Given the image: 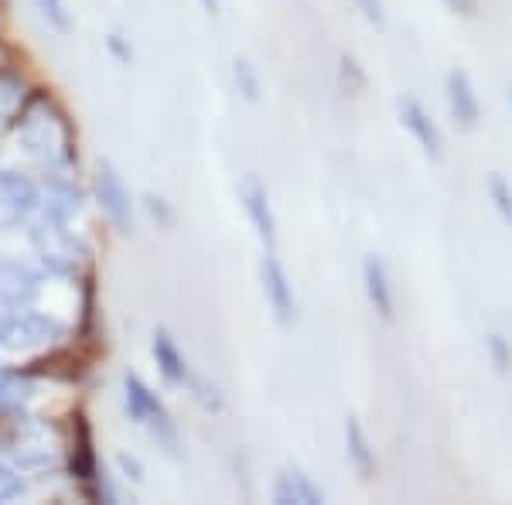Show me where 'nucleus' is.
<instances>
[{
  "label": "nucleus",
  "instance_id": "obj_12",
  "mask_svg": "<svg viewBox=\"0 0 512 505\" xmlns=\"http://www.w3.org/2000/svg\"><path fill=\"white\" fill-rule=\"evenodd\" d=\"M151 352H154V362H158L161 376L168 379L171 386H188V383H192V369H188V359L181 355V349L175 345V338H171L164 328L154 331Z\"/></svg>",
  "mask_w": 512,
  "mask_h": 505
},
{
  "label": "nucleus",
  "instance_id": "obj_2",
  "mask_svg": "<svg viewBox=\"0 0 512 505\" xmlns=\"http://www.w3.org/2000/svg\"><path fill=\"white\" fill-rule=\"evenodd\" d=\"M96 198L99 209L106 212V219L117 226V233H134V205H130V192L123 185L120 171L110 161H99L96 168Z\"/></svg>",
  "mask_w": 512,
  "mask_h": 505
},
{
  "label": "nucleus",
  "instance_id": "obj_10",
  "mask_svg": "<svg viewBox=\"0 0 512 505\" xmlns=\"http://www.w3.org/2000/svg\"><path fill=\"white\" fill-rule=\"evenodd\" d=\"M48 331H59L55 328V321L41 318V314H24L21 311L11 325L0 328V345L11 349V352H24V349H31V345H45Z\"/></svg>",
  "mask_w": 512,
  "mask_h": 505
},
{
  "label": "nucleus",
  "instance_id": "obj_23",
  "mask_svg": "<svg viewBox=\"0 0 512 505\" xmlns=\"http://www.w3.org/2000/svg\"><path fill=\"white\" fill-rule=\"evenodd\" d=\"M441 4L458 18H478V0H441Z\"/></svg>",
  "mask_w": 512,
  "mask_h": 505
},
{
  "label": "nucleus",
  "instance_id": "obj_25",
  "mask_svg": "<svg viewBox=\"0 0 512 505\" xmlns=\"http://www.w3.org/2000/svg\"><path fill=\"white\" fill-rule=\"evenodd\" d=\"M120 468L127 471V478H134V482H144V471H140V465L134 458H127V454H120Z\"/></svg>",
  "mask_w": 512,
  "mask_h": 505
},
{
  "label": "nucleus",
  "instance_id": "obj_11",
  "mask_svg": "<svg viewBox=\"0 0 512 505\" xmlns=\"http://www.w3.org/2000/svg\"><path fill=\"white\" fill-rule=\"evenodd\" d=\"M38 277L21 263H0V301L11 308H28L38 294Z\"/></svg>",
  "mask_w": 512,
  "mask_h": 505
},
{
  "label": "nucleus",
  "instance_id": "obj_13",
  "mask_svg": "<svg viewBox=\"0 0 512 505\" xmlns=\"http://www.w3.org/2000/svg\"><path fill=\"white\" fill-rule=\"evenodd\" d=\"M345 454H349V465L355 468V475H359L362 482H373L376 451H373V444H369V434L362 430L359 417L345 420Z\"/></svg>",
  "mask_w": 512,
  "mask_h": 505
},
{
  "label": "nucleus",
  "instance_id": "obj_8",
  "mask_svg": "<svg viewBox=\"0 0 512 505\" xmlns=\"http://www.w3.org/2000/svg\"><path fill=\"white\" fill-rule=\"evenodd\" d=\"M38 209V192L28 178L11 175V171H0V229L18 226Z\"/></svg>",
  "mask_w": 512,
  "mask_h": 505
},
{
  "label": "nucleus",
  "instance_id": "obj_24",
  "mask_svg": "<svg viewBox=\"0 0 512 505\" xmlns=\"http://www.w3.org/2000/svg\"><path fill=\"white\" fill-rule=\"evenodd\" d=\"M106 45H110V52L117 55L120 62H127V65H130V59H134V52H130V48L123 45V41H120V35H110V41H106Z\"/></svg>",
  "mask_w": 512,
  "mask_h": 505
},
{
  "label": "nucleus",
  "instance_id": "obj_19",
  "mask_svg": "<svg viewBox=\"0 0 512 505\" xmlns=\"http://www.w3.org/2000/svg\"><path fill=\"white\" fill-rule=\"evenodd\" d=\"M485 349H489V355H492V362H495V372H506L512 369V352H509V345H506V338L502 335H489L485 338Z\"/></svg>",
  "mask_w": 512,
  "mask_h": 505
},
{
  "label": "nucleus",
  "instance_id": "obj_21",
  "mask_svg": "<svg viewBox=\"0 0 512 505\" xmlns=\"http://www.w3.org/2000/svg\"><path fill=\"white\" fill-rule=\"evenodd\" d=\"M355 7L362 11V18L376 28H386V11H383V0H355Z\"/></svg>",
  "mask_w": 512,
  "mask_h": 505
},
{
  "label": "nucleus",
  "instance_id": "obj_22",
  "mask_svg": "<svg viewBox=\"0 0 512 505\" xmlns=\"http://www.w3.org/2000/svg\"><path fill=\"white\" fill-rule=\"evenodd\" d=\"M14 495H21V478L11 468H0V502L14 499Z\"/></svg>",
  "mask_w": 512,
  "mask_h": 505
},
{
  "label": "nucleus",
  "instance_id": "obj_1",
  "mask_svg": "<svg viewBox=\"0 0 512 505\" xmlns=\"http://www.w3.org/2000/svg\"><path fill=\"white\" fill-rule=\"evenodd\" d=\"M123 403H127V413L137 420V424H144L154 437H158V444L168 447L171 454H178V427H175V420H171V413L164 410V403L158 400V393H154V389L147 386L140 376H134V372L123 379Z\"/></svg>",
  "mask_w": 512,
  "mask_h": 505
},
{
  "label": "nucleus",
  "instance_id": "obj_14",
  "mask_svg": "<svg viewBox=\"0 0 512 505\" xmlns=\"http://www.w3.org/2000/svg\"><path fill=\"white\" fill-rule=\"evenodd\" d=\"M274 502L280 505H291V502H301V505H321L325 502V492L311 482L304 471H284V475L274 482Z\"/></svg>",
  "mask_w": 512,
  "mask_h": 505
},
{
  "label": "nucleus",
  "instance_id": "obj_4",
  "mask_svg": "<svg viewBox=\"0 0 512 505\" xmlns=\"http://www.w3.org/2000/svg\"><path fill=\"white\" fill-rule=\"evenodd\" d=\"M260 284H263V294H267V304H270V311H274V318L280 325H291L297 318V297H294L291 277H287L284 263L277 260L274 250H263Z\"/></svg>",
  "mask_w": 512,
  "mask_h": 505
},
{
  "label": "nucleus",
  "instance_id": "obj_20",
  "mask_svg": "<svg viewBox=\"0 0 512 505\" xmlns=\"http://www.w3.org/2000/svg\"><path fill=\"white\" fill-rule=\"evenodd\" d=\"M144 205H147V212H151L154 219H158L164 229H171V226H175V219H178V215H175V209H171V205L164 202L161 195H144Z\"/></svg>",
  "mask_w": 512,
  "mask_h": 505
},
{
  "label": "nucleus",
  "instance_id": "obj_27",
  "mask_svg": "<svg viewBox=\"0 0 512 505\" xmlns=\"http://www.w3.org/2000/svg\"><path fill=\"white\" fill-rule=\"evenodd\" d=\"M509 103H512V82H509Z\"/></svg>",
  "mask_w": 512,
  "mask_h": 505
},
{
  "label": "nucleus",
  "instance_id": "obj_26",
  "mask_svg": "<svg viewBox=\"0 0 512 505\" xmlns=\"http://www.w3.org/2000/svg\"><path fill=\"white\" fill-rule=\"evenodd\" d=\"M198 4H202L209 14H219V0H198Z\"/></svg>",
  "mask_w": 512,
  "mask_h": 505
},
{
  "label": "nucleus",
  "instance_id": "obj_9",
  "mask_svg": "<svg viewBox=\"0 0 512 505\" xmlns=\"http://www.w3.org/2000/svg\"><path fill=\"white\" fill-rule=\"evenodd\" d=\"M362 287H366V297H369V304H373V311L390 325L396 318V294L390 284V273H386V263L379 260V256H366V260H362Z\"/></svg>",
  "mask_w": 512,
  "mask_h": 505
},
{
  "label": "nucleus",
  "instance_id": "obj_7",
  "mask_svg": "<svg viewBox=\"0 0 512 505\" xmlns=\"http://www.w3.org/2000/svg\"><path fill=\"white\" fill-rule=\"evenodd\" d=\"M444 93H448V110L461 130H475L482 123V99L475 93V82L465 69H451L444 79Z\"/></svg>",
  "mask_w": 512,
  "mask_h": 505
},
{
  "label": "nucleus",
  "instance_id": "obj_3",
  "mask_svg": "<svg viewBox=\"0 0 512 505\" xmlns=\"http://www.w3.org/2000/svg\"><path fill=\"white\" fill-rule=\"evenodd\" d=\"M239 205H243L246 219H250L256 239L263 243V250H274L277 246V215H274V205H270V192L256 175H246L239 181Z\"/></svg>",
  "mask_w": 512,
  "mask_h": 505
},
{
  "label": "nucleus",
  "instance_id": "obj_17",
  "mask_svg": "<svg viewBox=\"0 0 512 505\" xmlns=\"http://www.w3.org/2000/svg\"><path fill=\"white\" fill-rule=\"evenodd\" d=\"M192 393H195V400L202 403L205 410L209 413H222V407H226V403H222V393H219V386H212L209 379H198V376H192Z\"/></svg>",
  "mask_w": 512,
  "mask_h": 505
},
{
  "label": "nucleus",
  "instance_id": "obj_15",
  "mask_svg": "<svg viewBox=\"0 0 512 505\" xmlns=\"http://www.w3.org/2000/svg\"><path fill=\"white\" fill-rule=\"evenodd\" d=\"M485 192L492 198V209L499 212V219L512 226V185L506 178L499 175V171H492L489 181H485Z\"/></svg>",
  "mask_w": 512,
  "mask_h": 505
},
{
  "label": "nucleus",
  "instance_id": "obj_18",
  "mask_svg": "<svg viewBox=\"0 0 512 505\" xmlns=\"http://www.w3.org/2000/svg\"><path fill=\"white\" fill-rule=\"evenodd\" d=\"M35 4H38V11L48 18V24H55L59 31L72 28V18H69V11H65V0H35Z\"/></svg>",
  "mask_w": 512,
  "mask_h": 505
},
{
  "label": "nucleus",
  "instance_id": "obj_16",
  "mask_svg": "<svg viewBox=\"0 0 512 505\" xmlns=\"http://www.w3.org/2000/svg\"><path fill=\"white\" fill-rule=\"evenodd\" d=\"M233 79H236L239 93L250 99V103H256V99H260V79H256V69L246 59H236L233 62Z\"/></svg>",
  "mask_w": 512,
  "mask_h": 505
},
{
  "label": "nucleus",
  "instance_id": "obj_6",
  "mask_svg": "<svg viewBox=\"0 0 512 505\" xmlns=\"http://www.w3.org/2000/svg\"><path fill=\"white\" fill-rule=\"evenodd\" d=\"M396 113H400L403 130L417 140L420 151L431 157V161H441V157H444V137H441V130H437L434 117L424 110V103H420L417 96H400V99H396Z\"/></svg>",
  "mask_w": 512,
  "mask_h": 505
},
{
  "label": "nucleus",
  "instance_id": "obj_5",
  "mask_svg": "<svg viewBox=\"0 0 512 505\" xmlns=\"http://www.w3.org/2000/svg\"><path fill=\"white\" fill-rule=\"evenodd\" d=\"M72 478L82 485L89 499H106L99 492V471H96V451H93V430L86 424V413H72Z\"/></svg>",
  "mask_w": 512,
  "mask_h": 505
}]
</instances>
